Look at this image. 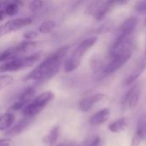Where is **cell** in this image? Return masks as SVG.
I'll list each match as a JSON object with an SVG mask.
<instances>
[{"label": "cell", "mask_w": 146, "mask_h": 146, "mask_svg": "<svg viewBox=\"0 0 146 146\" xmlns=\"http://www.w3.org/2000/svg\"><path fill=\"white\" fill-rule=\"evenodd\" d=\"M56 27V22L54 20H47L42 22L38 26V31L39 33L47 34V33H50L52 30H54Z\"/></svg>", "instance_id": "obj_20"}, {"label": "cell", "mask_w": 146, "mask_h": 146, "mask_svg": "<svg viewBox=\"0 0 146 146\" xmlns=\"http://www.w3.org/2000/svg\"><path fill=\"white\" fill-rule=\"evenodd\" d=\"M55 98V94L51 91H46L36 96L22 110V115L26 118L33 119L41 113L46 105Z\"/></svg>", "instance_id": "obj_4"}, {"label": "cell", "mask_w": 146, "mask_h": 146, "mask_svg": "<svg viewBox=\"0 0 146 146\" xmlns=\"http://www.w3.org/2000/svg\"><path fill=\"white\" fill-rule=\"evenodd\" d=\"M38 46L37 41L25 40L21 42L15 46L8 48L1 52L0 54V62H5L10 60H14L20 56H26L31 53Z\"/></svg>", "instance_id": "obj_5"}, {"label": "cell", "mask_w": 146, "mask_h": 146, "mask_svg": "<svg viewBox=\"0 0 146 146\" xmlns=\"http://www.w3.org/2000/svg\"><path fill=\"white\" fill-rule=\"evenodd\" d=\"M110 116V110L109 108H104L92 115L89 119V122L92 126H99L106 122L109 120Z\"/></svg>", "instance_id": "obj_13"}, {"label": "cell", "mask_w": 146, "mask_h": 146, "mask_svg": "<svg viewBox=\"0 0 146 146\" xmlns=\"http://www.w3.org/2000/svg\"><path fill=\"white\" fill-rule=\"evenodd\" d=\"M38 31H35V30H30L27 31L26 33H23V38L25 40H29V41H33L34 39H36L38 37Z\"/></svg>", "instance_id": "obj_26"}, {"label": "cell", "mask_w": 146, "mask_h": 146, "mask_svg": "<svg viewBox=\"0 0 146 146\" xmlns=\"http://www.w3.org/2000/svg\"><path fill=\"white\" fill-rule=\"evenodd\" d=\"M57 146H79L77 144H75L74 142H72V141H65V142H62L61 144H59Z\"/></svg>", "instance_id": "obj_31"}, {"label": "cell", "mask_w": 146, "mask_h": 146, "mask_svg": "<svg viewBox=\"0 0 146 146\" xmlns=\"http://www.w3.org/2000/svg\"><path fill=\"white\" fill-rule=\"evenodd\" d=\"M101 144V139L98 136H94L92 137L87 143L86 146H100Z\"/></svg>", "instance_id": "obj_29"}, {"label": "cell", "mask_w": 146, "mask_h": 146, "mask_svg": "<svg viewBox=\"0 0 146 146\" xmlns=\"http://www.w3.org/2000/svg\"><path fill=\"white\" fill-rule=\"evenodd\" d=\"M35 92H36L35 86H28V87L25 88L21 92V94L19 95V97L17 98V101L20 102L21 104H22L26 107L33 99Z\"/></svg>", "instance_id": "obj_15"}, {"label": "cell", "mask_w": 146, "mask_h": 146, "mask_svg": "<svg viewBox=\"0 0 146 146\" xmlns=\"http://www.w3.org/2000/svg\"><path fill=\"white\" fill-rule=\"evenodd\" d=\"M14 81L13 76L9 74H1L0 75V92L4 88L9 86Z\"/></svg>", "instance_id": "obj_22"}, {"label": "cell", "mask_w": 146, "mask_h": 146, "mask_svg": "<svg viewBox=\"0 0 146 146\" xmlns=\"http://www.w3.org/2000/svg\"><path fill=\"white\" fill-rule=\"evenodd\" d=\"M127 127V119L125 117H121L120 119H117L116 121L111 122L108 127L109 130L113 133H121Z\"/></svg>", "instance_id": "obj_17"}, {"label": "cell", "mask_w": 146, "mask_h": 146, "mask_svg": "<svg viewBox=\"0 0 146 146\" xmlns=\"http://www.w3.org/2000/svg\"><path fill=\"white\" fill-rule=\"evenodd\" d=\"M41 57H42V53L36 52L33 54H30L28 56L26 55L15 58L14 60L5 62L0 66V73L16 72V71L31 68L35 63H37L41 59Z\"/></svg>", "instance_id": "obj_3"}, {"label": "cell", "mask_w": 146, "mask_h": 146, "mask_svg": "<svg viewBox=\"0 0 146 146\" xmlns=\"http://www.w3.org/2000/svg\"><path fill=\"white\" fill-rule=\"evenodd\" d=\"M98 37L92 36L83 41H81L75 49L72 51L71 55L63 62V69L66 73H70L76 70L80 65L81 60L86 55V53L97 43Z\"/></svg>", "instance_id": "obj_2"}, {"label": "cell", "mask_w": 146, "mask_h": 146, "mask_svg": "<svg viewBox=\"0 0 146 146\" xmlns=\"http://www.w3.org/2000/svg\"><path fill=\"white\" fill-rule=\"evenodd\" d=\"M2 3L6 16H14L18 14L20 8L22 5L21 0H5L2 2Z\"/></svg>", "instance_id": "obj_14"}, {"label": "cell", "mask_w": 146, "mask_h": 146, "mask_svg": "<svg viewBox=\"0 0 146 146\" xmlns=\"http://www.w3.org/2000/svg\"><path fill=\"white\" fill-rule=\"evenodd\" d=\"M59 134H60V126L56 125L50 129V133L46 136L44 137L43 141H44V143H45L49 145H53L57 141V139L59 138Z\"/></svg>", "instance_id": "obj_18"}, {"label": "cell", "mask_w": 146, "mask_h": 146, "mask_svg": "<svg viewBox=\"0 0 146 146\" xmlns=\"http://www.w3.org/2000/svg\"><path fill=\"white\" fill-rule=\"evenodd\" d=\"M14 121H15V115L10 112H8L1 115L0 116V132L8 130L13 125Z\"/></svg>", "instance_id": "obj_19"}, {"label": "cell", "mask_w": 146, "mask_h": 146, "mask_svg": "<svg viewBox=\"0 0 146 146\" xmlns=\"http://www.w3.org/2000/svg\"><path fill=\"white\" fill-rule=\"evenodd\" d=\"M146 68V60L143 61L133 71V73L127 77L126 78V80H124V83L123 85L124 86H131L133 85L138 79L139 77L142 74V73L145 71V69Z\"/></svg>", "instance_id": "obj_16"}, {"label": "cell", "mask_w": 146, "mask_h": 146, "mask_svg": "<svg viewBox=\"0 0 146 146\" xmlns=\"http://www.w3.org/2000/svg\"><path fill=\"white\" fill-rule=\"evenodd\" d=\"M131 56H132V53H127V54L111 57L110 62L106 66H104V68L102 70L100 76L105 77V76H108L115 73L116 71L121 69L129 61Z\"/></svg>", "instance_id": "obj_8"}, {"label": "cell", "mask_w": 146, "mask_h": 146, "mask_svg": "<svg viewBox=\"0 0 146 146\" xmlns=\"http://www.w3.org/2000/svg\"><path fill=\"white\" fill-rule=\"evenodd\" d=\"M143 140V138H142V135L140 134L139 132L136 131L133 139H132V141H131V146H139L141 145V142Z\"/></svg>", "instance_id": "obj_27"}, {"label": "cell", "mask_w": 146, "mask_h": 146, "mask_svg": "<svg viewBox=\"0 0 146 146\" xmlns=\"http://www.w3.org/2000/svg\"><path fill=\"white\" fill-rule=\"evenodd\" d=\"M69 50V45L62 46L45 57L24 78V81L44 83L52 79L59 73Z\"/></svg>", "instance_id": "obj_1"}, {"label": "cell", "mask_w": 146, "mask_h": 146, "mask_svg": "<svg viewBox=\"0 0 146 146\" xmlns=\"http://www.w3.org/2000/svg\"><path fill=\"white\" fill-rule=\"evenodd\" d=\"M134 9L139 14H146V0H139L134 5Z\"/></svg>", "instance_id": "obj_25"}, {"label": "cell", "mask_w": 146, "mask_h": 146, "mask_svg": "<svg viewBox=\"0 0 146 146\" xmlns=\"http://www.w3.org/2000/svg\"><path fill=\"white\" fill-rule=\"evenodd\" d=\"M139 98H140V90L138 85H134L122 97L121 102L122 109L124 110L127 109H134L139 102Z\"/></svg>", "instance_id": "obj_9"}, {"label": "cell", "mask_w": 146, "mask_h": 146, "mask_svg": "<svg viewBox=\"0 0 146 146\" xmlns=\"http://www.w3.org/2000/svg\"><path fill=\"white\" fill-rule=\"evenodd\" d=\"M33 22V20L29 17L16 18L9 20L3 24L0 25V38L9 34L11 33L16 32L25 27L29 26Z\"/></svg>", "instance_id": "obj_7"}, {"label": "cell", "mask_w": 146, "mask_h": 146, "mask_svg": "<svg viewBox=\"0 0 146 146\" xmlns=\"http://www.w3.org/2000/svg\"><path fill=\"white\" fill-rule=\"evenodd\" d=\"M44 0H32L29 3L28 9L30 12L37 13L44 7Z\"/></svg>", "instance_id": "obj_23"}, {"label": "cell", "mask_w": 146, "mask_h": 146, "mask_svg": "<svg viewBox=\"0 0 146 146\" xmlns=\"http://www.w3.org/2000/svg\"><path fill=\"white\" fill-rule=\"evenodd\" d=\"M104 98H105V94L101 92L95 93L93 95L83 98L79 102V109L81 112L86 113L92 110L94 104L101 102Z\"/></svg>", "instance_id": "obj_10"}, {"label": "cell", "mask_w": 146, "mask_h": 146, "mask_svg": "<svg viewBox=\"0 0 146 146\" xmlns=\"http://www.w3.org/2000/svg\"><path fill=\"white\" fill-rule=\"evenodd\" d=\"M145 25H146V18H145Z\"/></svg>", "instance_id": "obj_34"}, {"label": "cell", "mask_w": 146, "mask_h": 146, "mask_svg": "<svg viewBox=\"0 0 146 146\" xmlns=\"http://www.w3.org/2000/svg\"><path fill=\"white\" fill-rule=\"evenodd\" d=\"M145 55L146 56V48H145Z\"/></svg>", "instance_id": "obj_33"}, {"label": "cell", "mask_w": 146, "mask_h": 146, "mask_svg": "<svg viewBox=\"0 0 146 146\" xmlns=\"http://www.w3.org/2000/svg\"><path fill=\"white\" fill-rule=\"evenodd\" d=\"M130 0H107L106 3L110 9H112L116 5H124L126 3H127Z\"/></svg>", "instance_id": "obj_28"}, {"label": "cell", "mask_w": 146, "mask_h": 146, "mask_svg": "<svg viewBox=\"0 0 146 146\" xmlns=\"http://www.w3.org/2000/svg\"><path fill=\"white\" fill-rule=\"evenodd\" d=\"M114 21H108L104 23H103L100 27H98L96 30V33L97 34H102V33H108L110 32L113 27H114Z\"/></svg>", "instance_id": "obj_24"}, {"label": "cell", "mask_w": 146, "mask_h": 146, "mask_svg": "<svg viewBox=\"0 0 146 146\" xmlns=\"http://www.w3.org/2000/svg\"><path fill=\"white\" fill-rule=\"evenodd\" d=\"M136 131L140 133V134L142 135L143 140H146V114L142 115L139 119Z\"/></svg>", "instance_id": "obj_21"}, {"label": "cell", "mask_w": 146, "mask_h": 146, "mask_svg": "<svg viewBox=\"0 0 146 146\" xmlns=\"http://www.w3.org/2000/svg\"><path fill=\"white\" fill-rule=\"evenodd\" d=\"M138 25V19L136 17H129L123 21L121 27L118 28L117 36L130 37L134 32Z\"/></svg>", "instance_id": "obj_11"}, {"label": "cell", "mask_w": 146, "mask_h": 146, "mask_svg": "<svg viewBox=\"0 0 146 146\" xmlns=\"http://www.w3.org/2000/svg\"><path fill=\"white\" fill-rule=\"evenodd\" d=\"M0 146H14V144L9 139H0Z\"/></svg>", "instance_id": "obj_30"}, {"label": "cell", "mask_w": 146, "mask_h": 146, "mask_svg": "<svg viewBox=\"0 0 146 146\" xmlns=\"http://www.w3.org/2000/svg\"><path fill=\"white\" fill-rule=\"evenodd\" d=\"M1 52H2V51H0V54H1Z\"/></svg>", "instance_id": "obj_35"}, {"label": "cell", "mask_w": 146, "mask_h": 146, "mask_svg": "<svg viewBox=\"0 0 146 146\" xmlns=\"http://www.w3.org/2000/svg\"><path fill=\"white\" fill-rule=\"evenodd\" d=\"M6 17V15L3 11V3H0V21H2L3 20H4V18Z\"/></svg>", "instance_id": "obj_32"}, {"label": "cell", "mask_w": 146, "mask_h": 146, "mask_svg": "<svg viewBox=\"0 0 146 146\" xmlns=\"http://www.w3.org/2000/svg\"><path fill=\"white\" fill-rule=\"evenodd\" d=\"M133 41L130 37L117 36L116 39L111 45L110 49V56L114 57L116 56H121L127 53H132L133 51Z\"/></svg>", "instance_id": "obj_6"}, {"label": "cell", "mask_w": 146, "mask_h": 146, "mask_svg": "<svg viewBox=\"0 0 146 146\" xmlns=\"http://www.w3.org/2000/svg\"><path fill=\"white\" fill-rule=\"evenodd\" d=\"M32 120L33 119L24 117L23 119L19 121L17 123H15V125H12L8 130H6L5 135L8 137H14V136L19 135L29 126Z\"/></svg>", "instance_id": "obj_12"}]
</instances>
